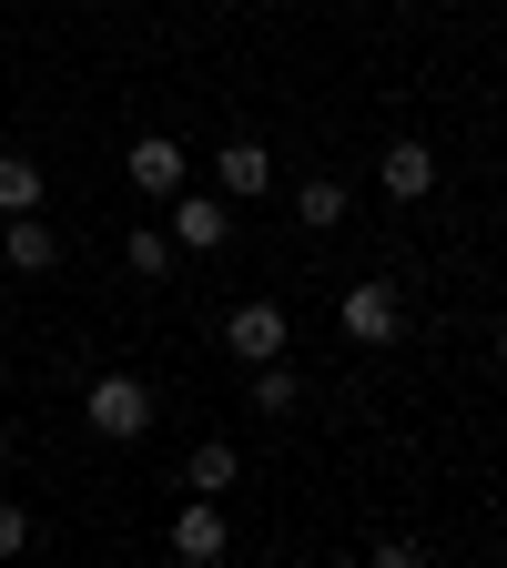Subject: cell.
<instances>
[{
	"mask_svg": "<svg viewBox=\"0 0 507 568\" xmlns=\"http://www.w3.org/2000/svg\"><path fill=\"white\" fill-rule=\"evenodd\" d=\"M82 426H92V437L102 447H142V437H153V386H142V376H92V396H82Z\"/></svg>",
	"mask_w": 507,
	"mask_h": 568,
	"instance_id": "6da1fadb",
	"label": "cell"
},
{
	"mask_svg": "<svg viewBox=\"0 0 507 568\" xmlns=\"http://www.w3.org/2000/svg\"><path fill=\"white\" fill-rule=\"evenodd\" d=\"M284 345H295V325H284L274 295H244V305L224 315V355H234V366H264V355H284Z\"/></svg>",
	"mask_w": 507,
	"mask_h": 568,
	"instance_id": "7a4b0ae2",
	"label": "cell"
},
{
	"mask_svg": "<svg viewBox=\"0 0 507 568\" xmlns=\"http://www.w3.org/2000/svg\"><path fill=\"white\" fill-rule=\"evenodd\" d=\"M335 325H345L355 345H396L406 305H396V284H386V274H366V284H345V305H335Z\"/></svg>",
	"mask_w": 507,
	"mask_h": 568,
	"instance_id": "3957f363",
	"label": "cell"
},
{
	"mask_svg": "<svg viewBox=\"0 0 507 568\" xmlns=\"http://www.w3.org/2000/svg\"><path fill=\"white\" fill-rule=\"evenodd\" d=\"M224 548H234V528H224V497H203V487H193L183 508H173V558H183V568H213Z\"/></svg>",
	"mask_w": 507,
	"mask_h": 568,
	"instance_id": "277c9868",
	"label": "cell"
},
{
	"mask_svg": "<svg viewBox=\"0 0 507 568\" xmlns=\"http://www.w3.org/2000/svg\"><path fill=\"white\" fill-rule=\"evenodd\" d=\"M122 173H132V193H142V203H173V193L193 183V163H183V142H173V132H142Z\"/></svg>",
	"mask_w": 507,
	"mask_h": 568,
	"instance_id": "5b68a950",
	"label": "cell"
},
{
	"mask_svg": "<svg viewBox=\"0 0 507 568\" xmlns=\"http://www.w3.org/2000/svg\"><path fill=\"white\" fill-rule=\"evenodd\" d=\"M163 234H173L183 254H213V244L234 234V193H193V183H183V193H173V224H163Z\"/></svg>",
	"mask_w": 507,
	"mask_h": 568,
	"instance_id": "8992f818",
	"label": "cell"
},
{
	"mask_svg": "<svg viewBox=\"0 0 507 568\" xmlns=\"http://www.w3.org/2000/svg\"><path fill=\"white\" fill-rule=\"evenodd\" d=\"M213 193H234V203H254V193H274V153L254 132H234L224 153H213Z\"/></svg>",
	"mask_w": 507,
	"mask_h": 568,
	"instance_id": "52a82bcc",
	"label": "cell"
},
{
	"mask_svg": "<svg viewBox=\"0 0 507 568\" xmlns=\"http://www.w3.org/2000/svg\"><path fill=\"white\" fill-rule=\"evenodd\" d=\"M376 183H386V203H426V193H437V153H426L416 132H396L386 163H376Z\"/></svg>",
	"mask_w": 507,
	"mask_h": 568,
	"instance_id": "ba28073f",
	"label": "cell"
},
{
	"mask_svg": "<svg viewBox=\"0 0 507 568\" xmlns=\"http://www.w3.org/2000/svg\"><path fill=\"white\" fill-rule=\"evenodd\" d=\"M345 213H355V183H345V173H305V183H295V224H305V234H335Z\"/></svg>",
	"mask_w": 507,
	"mask_h": 568,
	"instance_id": "9c48e42d",
	"label": "cell"
},
{
	"mask_svg": "<svg viewBox=\"0 0 507 568\" xmlns=\"http://www.w3.org/2000/svg\"><path fill=\"white\" fill-rule=\"evenodd\" d=\"M0 264H11V274H51V264H61V234L41 224V213H11V234H0Z\"/></svg>",
	"mask_w": 507,
	"mask_h": 568,
	"instance_id": "30bf717a",
	"label": "cell"
},
{
	"mask_svg": "<svg viewBox=\"0 0 507 568\" xmlns=\"http://www.w3.org/2000/svg\"><path fill=\"white\" fill-rule=\"evenodd\" d=\"M244 396H254V416H295V406H305V376H295V366H284V355H264V366H254V386H244Z\"/></svg>",
	"mask_w": 507,
	"mask_h": 568,
	"instance_id": "8fae6325",
	"label": "cell"
},
{
	"mask_svg": "<svg viewBox=\"0 0 507 568\" xmlns=\"http://www.w3.org/2000/svg\"><path fill=\"white\" fill-rule=\"evenodd\" d=\"M244 477V457H234V437H203L193 457H183V487H203V497H224Z\"/></svg>",
	"mask_w": 507,
	"mask_h": 568,
	"instance_id": "7c38bea8",
	"label": "cell"
},
{
	"mask_svg": "<svg viewBox=\"0 0 507 568\" xmlns=\"http://www.w3.org/2000/svg\"><path fill=\"white\" fill-rule=\"evenodd\" d=\"M0 213H41V163L31 153H0Z\"/></svg>",
	"mask_w": 507,
	"mask_h": 568,
	"instance_id": "4fadbf2b",
	"label": "cell"
},
{
	"mask_svg": "<svg viewBox=\"0 0 507 568\" xmlns=\"http://www.w3.org/2000/svg\"><path fill=\"white\" fill-rule=\"evenodd\" d=\"M122 254H132V274H173V264H183V244H173L163 224H132V244H122Z\"/></svg>",
	"mask_w": 507,
	"mask_h": 568,
	"instance_id": "5bb4252c",
	"label": "cell"
},
{
	"mask_svg": "<svg viewBox=\"0 0 507 568\" xmlns=\"http://www.w3.org/2000/svg\"><path fill=\"white\" fill-rule=\"evenodd\" d=\"M31 548V508H21V497H0V558H21Z\"/></svg>",
	"mask_w": 507,
	"mask_h": 568,
	"instance_id": "9a60e30c",
	"label": "cell"
},
{
	"mask_svg": "<svg viewBox=\"0 0 507 568\" xmlns=\"http://www.w3.org/2000/svg\"><path fill=\"white\" fill-rule=\"evenodd\" d=\"M487 345H497V366H507V315H497V325H487Z\"/></svg>",
	"mask_w": 507,
	"mask_h": 568,
	"instance_id": "2e32d148",
	"label": "cell"
},
{
	"mask_svg": "<svg viewBox=\"0 0 507 568\" xmlns=\"http://www.w3.org/2000/svg\"><path fill=\"white\" fill-rule=\"evenodd\" d=\"M0 457H11V426H0Z\"/></svg>",
	"mask_w": 507,
	"mask_h": 568,
	"instance_id": "e0dca14e",
	"label": "cell"
}]
</instances>
